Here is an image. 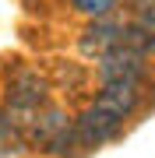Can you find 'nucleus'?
<instances>
[{"instance_id":"f257e3e1","label":"nucleus","mask_w":155,"mask_h":158,"mask_svg":"<svg viewBox=\"0 0 155 158\" xmlns=\"http://www.w3.org/2000/svg\"><path fill=\"white\" fill-rule=\"evenodd\" d=\"M25 141H28L32 148H39V151H50L53 158H67L78 148L74 119L63 113V109H57V106H46V109H39V113L28 119Z\"/></svg>"},{"instance_id":"f03ea898","label":"nucleus","mask_w":155,"mask_h":158,"mask_svg":"<svg viewBox=\"0 0 155 158\" xmlns=\"http://www.w3.org/2000/svg\"><path fill=\"white\" fill-rule=\"evenodd\" d=\"M95 74H99V85L144 88V81H148V60L141 53L127 49V46H116V49H109L95 60Z\"/></svg>"},{"instance_id":"7ed1b4c3","label":"nucleus","mask_w":155,"mask_h":158,"mask_svg":"<svg viewBox=\"0 0 155 158\" xmlns=\"http://www.w3.org/2000/svg\"><path fill=\"white\" fill-rule=\"evenodd\" d=\"M50 106V85L39 77L35 70H21L18 77L7 85V113L14 119H21L25 127H28V119L39 113V109Z\"/></svg>"},{"instance_id":"20e7f679","label":"nucleus","mask_w":155,"mask_h":158,"mask_svg":"<svg viewBox=\"0 0 155 158\" xmlns=\"http://www.w3.org/2000/svg\"><path fill=\"white\" fill-rule=\"evenodd\" d=\"M123 130V119L109 116L106 109H99L95 102L85 109L78 119H74V137H78V148H99L106 141H113L116 134Z\"/></svg>"},{"instance_id":"39448f33","label":"nucleus","mask_w":155,"mask_h":158,"mask_svg":"<svg viewBox=\"0 0 155 158\" xmlns=\"http://www.w3.org/2000/svg\"><path fill=\"white\" fill-rule=\"evenodd\" d=\"M123 42V21L120 18H99V21H88V28L81 32V39H78V46H81V53L85 56H102V53H109V49H116V46Z\"/></svg>"},{"instance_id":"423d86ee","label":"nucleus","mask_w":155,"mask_h":158,"mask_svg":"<svg viewBox=\"0 0 155 158\" xmlns=\"http://www.w3.org/2000/svg\"><path fill=\"white\" fill-rule=\"evenodd\" d=\"M141 98H144V88H131V85H99L95 106L106 109L109 116H116V119H123V123H127V119L138 113Z\"/></svg>"},{"instance_id":"0eeeda50","label":"nucleus","mask_w":155,"mask_h":158,"mask_svg":"<svg viewBox=\"0 0 155 158\" xmlns=\"http://www.w3.org/2000/svg\"><path fill=\"white\" fill-rule=\"evenodd\" d=\"M127 49L141 53L144 60L155 56V14H144V18H131L123 21V42Z\"/></svg>"},{"instance_id":"6e6552de","label":"nucleus","mask_w":155,"mask_h":158,"mask_svg":"<svg viewBox=\"0 0 155 158\" xmlns=\"http://www.w3.org/2000/svg\"><path fill=\"white\" fill-rule=\"evenodd\" d=\"M120 4H123V0H71V7H74L78 14L92 18V21H99V18H113V11Z\"/></svg>"},{"instance_id":"1a4fd4ad","label":"nucleus","mask_w":155,"mask_h":158,"mask_svg":"<svg viewBox=\"0 0 155 158\" xmlns=\"http://www.w3.org/2000/svg\"><path fill=\"white\" fill-rule=\"evenodd\" d=\"M131 18H144V14H155V0H123Z\"/></svg>"}]
</instances>
